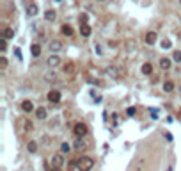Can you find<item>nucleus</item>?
Segmentation results:
<instances>
[{
  "label": "nucleus",
  "instance_id": "f257e3e1",
  "mask_svg": "<svg viewBox=\"0 0 181 171\" xmlns=\"http://www.w3.org/2000/svg\"><path fill=\"white\" fill-rule=\"evenodd\" d=\"M94 168V160L91 157H80L78 159V169L80 171H91Z\"/></svg>",
  "mask_w": 181,
  "mask_h": 171
},
{
  "label": "nucleus",
  "instance_id": "f03ea898",
  "mask_svg": "<svg viewBox=\"0 0 181 171\" xmlns=\"http://www.w3.org/2000/svg\"><path fill=\"white\" fill-rule=\"evenodd\" d=\"M87 132H89V128H87L85 123H77V125L73 127V134H75L77 137H85Z\"/></svg>",
  "mask_w": 181,
  "mask_h": 171
},
{
  "label": "nucleus",
  "instance_id": "7ed1b4c3",
  "mask_svg": "<svg viewBox=\"0 0 181 171\" xmlns=\"http://www.w3.org/2000/svg\"><path fill=\"white\" fill-rule=\"evenodd\" d=\"M46 100H48V102H52V103H59V102H60V91L52 89V91L46 95Z\"/></svg>",
  "mask_w": 181,
  "mask_h": 171
},
{
  "label": "nucleus",
  "instance_id": "20e7f679",
  "mask_svg": "<svg viewBox=\"0 0 181 171\" xmlns=\"http://www.w3.org/2000/svg\"><path fill=\"white\" fill-rule=\"evenodd\" d=\"M46 64L50 66V68H57L60 64V57L57 54H52V55L48 57V61H46Z\"/></svg>",
  "mask_w": 181,
  "mask_h": 171
},
{
  "label": "nucleus",
  "instance_id": "39448f33",
  "mask_svg": "<svg viewBox=\"0 0 181 171\" xmlns=\"http://www.w3.org/2000/svg\"><path fill=\"white\" fill-rule=\"evenodd\" d=\"M62 164H64V157H62L60 153H55V155L52 157V166H53V168H60Z\"/></svg>",
  "mask_w": 181,
  "mask_h": 171
},
{
  "label": "nucleus",
  "instance_id": "423d86ee",
  "mask_svg": "<svg viewBox=\"0 0 181 171\" xmlns=\"http://www.w3.org/2000/svg\"><path fill=\"white\" fill-rule=\"evenodd\" d=\"M21 111H23L25 114H30L32 111H34L32 102H30V100H23V102H21Z\"/></svg>",
  "mask_w": 181,
  "mask_h": 171
},
{
  "label": "nucleus",
  "instance_id": "0eeeda50",
  "mask_svg": "<svg viewBox=\"0 0 181 171\" xmlns=\"http://www.w3.org/2000/svg\"><path fill=\"white\" fill-rule=\"evenodd\" d=\"M50 50H52V54H59L60 50H62V43L57 41V39L50 41Z\"/></svg>",
  "mask_w": 181,
  "mask_h": 171
},
{
  "label": "nucleus",
  "instance_id": "6e6552de",
  "mask_svg": "<svg viewBox=\"0 0 181 171\" xmlns=\"http://www.w3.org/2000/svg\"><path fill=\"white\" fill-rule=\"evenodd\" d=\"M156 38H158V34H156V32H155V30H149V32H147V34H146V43H147V45H155V43H156Z\"/></svg>",
  "mask_w": 181,
  "mask_h": 171
},
{
  "label": "nucleus",
  "instance_id": "1a4fd4ad",
  "mask_svg": "<svg viewBox=\"0 0 181 171\" xmlns=\"http://www.w3.org/2000/svg\"><path fill=\"white\" fill-rule=\"evenodd\" d=\"M38 13H39V7L36 4H29L27 5V14L29 16H38Z\"/></svg>",
  "mask_w": 181,
  "mask_h": 171
},
{
  "label": "nucleus",
  "instance_id": "9d476101",
  "mask_svg": "<svg viewBox=\"0 0 181 171\" xmlns=\"http://www.w3.org/2000/svg\"><path fill=\"white\" fill-rule=\"evenodd\" d=\"M60 32L64 34V36H68V38H71L73 34H75V30L71 29V25H68V23H64L62 27H60Z\"/></svg>",
  "mask_w": 181,
  "mask_h": 171
},
{
  "label": "nucleus",
  "instance_id": "9b49d317",
  "mask_svg": "<svg viewBox=\"0 0 181 171\" xmlns=\"http://www.w3.org/2000/svg\"><path fill=\"white\" fill-rule=\"evenodd\" d=\"M91 32H92V30H91L89 23H82V25H80V34L83 36V38H89V36H91Z\"/></svg>",
  "mask_w": 181,
  "mask_h": 171
},
{
  "label": "nucleus",
  "instance_id": "f8f14e48",
  "mask_svg": "<svg viewBox=\"0 0 181 171\" xmlns=\"http://www.w3.org/2000/svg\"><path fill=\"white\" fill-rule=\"evenodd\" d=\"M170 66H172V61H170L169 57H161L160 59V68L161 70H170Z\"/></svg>",
  "mask_w": 181,
  "mask_h": 171
},
{
  "label": "nucleus",
  "instance_id": "ddd939ff",
  "mask_svg": "<svg viewBox=\"0 0 181 171\" xmlns=\"http://www.w3.org/2000/svg\"><path fill=\"white\" fill-rule=\"evenodd\" d=\"M62 71L68 73V75H73L75 73V62H66L64 68H62Z\"/></svg>",
  "mask_w": 181,
  "mask_h": 171
},
{
  "label": "nucleus",
  "instance_id": "4468645a",
  "mask_svg": "<svg viewBox=\"0 0 181 171\" xmlns=\"http://www.w3.org/2000/svg\"><path fill=\"white\" fill-rule=\"evenodd\" d=\"M140 71L144 75H151V73H153V64H151V62H144L142 68H140Z\"/></svg>",
  "mask_w": 181,
  "mask_h": 171
},
{
  "label": "nucleus",
  "instance_id": "2eb2a0df",
  "mask_svg": "<svg viewBox=\"0 0 181 171\" xmlns=\"http://www.w3.org/2000/svg\"><path fill=\"white\" fill-rule=\"evenodd\" d=\"M174 87H176V84H174L172 80L163 82V91H165V93H172V91H174Z\"/></svg>",
  "mask_w": 181,
  "mask_h": 171
},
{
  "label": "nucleus",
  "instance_id": "dca6fc26",
  "mask_svg": "<svg viewBox=\"0 0 181 171\" xmlns=\"http://www.w3.org/2000/svg\"><path fill=\"white\" fill-rule=\"evenodd\" d=\"M55 18H57V14H55L53 9H48V11L44 13V20H46V21H55Z\"/></svg>",
  "mask_w": 181,
  "mask_h": 171
},
{
  "label": "nucleus",
  "instance_id": "f3484780",
  "mask_svg": "<svg viewBox=\"0 0 181 171\" xmlns=\"http://www.w3.org/2000/svg\"><path fill=\"white\" fill-rule=\"evenodd\" d=\"M36 116H38V119H44V118L48 116V111H46L44 107H38V109H36Z\"/></svg>",
  "mask_w": 181,
  "mask_h": 171
},
{
  "label": "nucleus",
  "instance_id": "a211bd4d",
  "mask_svg": "<svg viewBox=\"0 0 181 171\" xmlns=\"http://www.w3.org/2000/svg\"><path fill=\"white\" fill-rule=\"evenodd\" d=\"M30 54H32L34 57H39L41 55V46L38 45V43H34V45L30 46Z\"/></svg>",
  "mask_w": 181,
  "mask_h": 171
},
{
  "label": "nucleus",
  "instance_id": "6ab92c4d",
  "mask_svg": "<svg viewBox=\"0 0 181 171\" xmlns=\"http://www.w3.org/2000/svg\"><path fill=\"white\" fill-rule=\"evenodd\" d=\"M4 38L5 39L14 38V29H13V27H5V29H4Z\"/></svg>",
  "mask_w": 181,
  "mask_h": 171
},
{
  "label": "nucleus",
  "instance_id": "aec40b11",
  "mask_svg": "<svg viewBox=\"0 0 181 171\" xmlns=\"http://www.w3.org/2000/svg\"><path fill=\"white\" fill-rule=\"evenodd\" d=\"M107 71H108V75L116 77V78L121 75V73H119V68H116V66H108V68H107Z\"/></svg>",
  "mask_w": 181,
  "mask_h": 171
},
{
  "label": "nucleus",
  "instance_id": "412c9836",
  "mask_svg": "<svg viewBox=\"0 0 181 171\" xmlns=\"http://www.w3.org/2000/svg\"><path fill=\"white\" fill-rule=\"evenodd\" d=\"M27 150H29L30 153H36V152H38V143H36V141H29Z\"/></svg>",
  "mask_w": 181,
  "mask_h": 171
},
{
  "label": "nucleus",
  "instance_id": "4be33fe9",
  "mask_svg": "<svg viewBox=\"0 0 181 171\" xmlns=\"http://www.w3.org/2000/svg\"><path fill=\"white\" fill-rule=\"evenodd\" d=\"M23 127H25V130H27V132H32V130H34V123H32V121H29V119H25V121H23Z\"/></svg>",
  "mask_w": 181,
  "mask_h": 171
},
{
  "label": "nucleus",
  "instance_id": "5701e85b",
  "mask_svg": "<svg viewBox=\"0 0 181 171\" xmlns=\"http://www.w3.org/2000/svg\"><path fill=\"white\" fill-rule=\"evenodd\" d=\"M172 61L174 62H181V50H174L172 52Z\"/></svg>",
  "mask_w": 181,
  "mask_h": 171
},
{
  "label": "nucleus",
  "instance_id": "b1692460",
  "mask_svg": "<svg viewBox=\"0 0 181 171\" xmlns=\"http://www.w3.org/2000/svg\"><path fill=\"white\" fill-rule=\"evenodd\" d=\"M75 148H77V150H82V148H85V143L82 141V137H78V139L75 141Z\"/></svg>",
  "mask_w": 181,
  "mask_h": 171
},
{
  "label": "nucleus",
  "instance_id": "393cba45",
  "mask_svg": "<svg viewBox=\"0 0 181 171\" xmlns=\"http://www.w3.org/2000/svg\"><path fill=\"white\" fill-rule=\"evenodd\" d=\"M0 68H2V70H5V68H7V57H0Z\"/></svg>",
  "mask_w": 181,
  "mask_h": 171
},
{
  "label": "nucleus",
  "instance_id": "a878e982",
  "mask_svg": "<svg viewBox=\"0 0 181 171\" xmlns=\"http://www.w3.org/2000/svg\"><path fill=\"white\" fill-rule=\"evenodd\" d=\"M5 48H7V41H5V38H2L0 39V50L5 52Z\"/></svg>",
  "mask_w": 181,
  "mask_h": 171
},
{
  "label": "nucleus",
  "instance_id": "bb28decb",
  "mask_svg": "<svg viewBox=\"0 0 181 171\" xmlns=\"http://www.w3.org/2000/svg\"><path fill=\"white\" fill-rule=\"evenodd\" d=\"M60 150H62V153H68L71 148H69V144L68 143H62V146H60Z\"/></svg>",
  "mask_w": 181,
  "mask_h": 171
},
{
  "label": "nucleus",
  "instance_id": "cd10ccee",
  "mask_svg": "<svg viewBox=\"0 0 181 171\" xmlns=\"http://www.w3.org/2000/svg\"><path fill=\"white\" fill-rule=\"evenodd\" d=\"M135 112H137V109H135V107H130V109H126V114H128V116H135Z\"/></svg>",
  "mask_w": 181,
  "mask_h": 171
},
{
  "label": "nucleus",
  "instance_id": "c85d7f7f",
  "mask_svg": "<svg viewBox=\"0 0 181 171\" xmlns=\"http://www.w3.org/2000/svg\"><path fill=\"white\" fill-rule=\"evenodd\" d=\"M161 48H170V41L169 39H163L161 41Z\"/></svg>",
  "mask_w": 181,
  "mask_h": 171
},
{
  "label": "nucleus",
  "instance_id": "c756f323",
  "mask_svg": "<svg viewBox=\"0 0 181 171\" xmlns=\"http://www.w3.org/2000/svg\"><path fill=\"white\" fill-rule=\"evenodd\" d=\"M82 23H87V14H82L80 16V25Z\"/></svg>",
  "mask_w": 181,
  "mask_h": 171
},
{
  "label": "nucleus",
  "instance_id": "7c9ffc66",
  "mask_svg": "<svg viewBox=\"0 0 181 171\" xmlns=\"http://www.w3.org/2000/svg\"><path fill=\"white\" fill-rule=\"evenodd\" d=\"M108 46H110V48H116V46H117V41H110Z\"/></svg>",
  "mask_w": 181,
  "mask_h": 171
},
{
  "label": "nucleus",
  "instance_id": "2f4dec72",
  "mask_svg": "<svg viewBox=\"0 0 181 171\" xmlns=\"http://www.w3.org/2000/svg\"><path fill=\"white\" fill-rule=\"evenodd\" d=\"M14 54H16V55H18V59H21V52H20V50H18V48H16V50H14Z\"/></svg>",
  "mask_w": 181,
  "mask_h": 171
},
{
  "label": "nucleus",
  "instance_id": "473e14b6",
  "mask_svg": "<svg viewBox=\"0 0 181 171\" xmlns=\"http://www.w3.org/2000/svg\"><path fill=\"white\" fill-rule=\"evenodd\" d=\"M48 171H60V168H53V166H52V168H50Z\"/></svg>",
  "mask_w": 181,
  "mask_h": 171
},
{
  "label": "nucleus",
  "instance_id": "72a5a7b5",
  "mask_svg": "<svg viewBox=\"0 0 181 171\" xmlns=\"http://www.w3.org/2000/svg\"><path fill=\"white\" fill-rule=\"evenodd\" d=\"M55 2H62V0H55Z\"/></svg>",
  "mask_w": 181,
  "mask_h": 171
},
{
  "label": "nucleus",
  "instance_id": "f704fd0d",
  "mask_svg": "<svg viewBox=\"0 0 181 171\" xmlns=\"http://www.w3.org/2000/svg\"><path fill=\"white\" fill-rule=\"evenodd\" d=\"M98 2H105V0H98Z\"/></svg>",
  "mask_w": 181,
  "mask_h": 171
},
{
  "label": "nucleus",
  "instance_id": "c9c22d12",
  "mask_svg": "<svg viewBox=\"0 0 181 171\" xmlns=\"http://www.w3.org/2000/svg\"><path fill=\"white\" fill-rule=\"evenodd\" d=\"M179 91H181V86H179Z\"/></svg>",
  "mask_w": 181,
  "mask_h": 171
},
{
  "label": "nucleus",
  "instance_id": "e433bc0d",
  "mask_svg": "<svg viewBox=\"0 0 181 171\" xmlns=\"http://www.w3.org/2000/svg\"><path fill=\"white\" fill-rule=\"evenodd\" d=\"M179 4H181V0H179Z\"/></svg>",
  "mask_w": 181,
  "mask_h": 171
}]
</instances>
